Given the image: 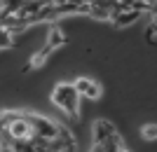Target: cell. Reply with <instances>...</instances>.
Returning a JSON list of instances; mask_svg holds the SVG:
<instances>
[{"instance_id":"9","label":"cell","mask_w":157,"mask_h":152,"mask_svg":"<svg viewBox=\"0 0 157 152\" xmlns=\"http://www.w3.org/2000/svg\"><path fill=\"white\" fill-rule=\"evenodd\" d=\"M14 47V35L7 28H0V49H10Z\"/></svg>"},{"instance_id":"14","label":"cell","mask_w":157,"mask_h":152,"mask_svg":"<svg viewBox=\"0 0 157 152\" xmlns=\"http://www.w3.org/2000/svg\"><path fill=\"white\" fill-rule=\"evenodd\" d=\"M28 152H33V150H28Z\"/></svg>"},{"instance_id":"7","label":"cell","mask_w":157,"mask_h":152,"mask_svg":"<svg viewBox=\"0 0 157 152\" xmlns=\"http://www.w3.org/2000/svg\"><path fill=\"white\" fill-rule=\"evenodd\" d=\"M66 42H68V38L63 35V31H59L56 26L49 28V33H47V42H45V45H49L52 49H59V47H63Z\"/></svg>"},{"instance_id":"4","label":"cell","mask_w":157,"mask_h":152,"mask_svg":"<svg viewBox=\"0 0 157 152\" xmlns=\"http://www.w3.org/2000/svg\"><path fill=\"white\" fill-rule=\"evenodd\" d=\"M141 14H143L141 9H120L117 14H113V17H110V21L117 28H127V26H131V24H136Z\"/></svg>"},{"instance_id":"2","label":"cell","mask_w":157,"mask_h":152,"mask_svg":"<svg viewBox=\"0 0 157 152\" xmlns=\"http://www.w3.org/2000/svg\"><path fill=\"white\" fill-rule=\"evenodd\" d=\"M31 124L33 133H38L40 138H56V131H59V122L45 117V115H38V113H24Z\"/></svg>"},{"instance_id":"1","label":"cell","mask_w":157,"mask_h":152,"mask_svg":"<svg viewBox=\"0 0 157 152\" xmlns=\"http://www.w3.org/2000/svg\"><path fill=\"white\" fill-rule=\"evenodd\" d=\"M52 103L56 108H61L66 115L71 117H78V110H80V94L75 91L73 82H59L52 91Z\"/></svg>"},{"instance_id":"6","label":"cell","mask_w":157,"mask_h":152,"mask_svg":"<svg viewBox=\"0 0 157 152\" xmlns=\"http://www.w3.org/2000/svg\"><path fill=\"white\" fill-rule=\"evenodd\" d=\"M52 52H54V49H52V47H49V45H45V47H42V49H38V52H35V54H33V56H31V61H28L26 70H33V68H40V66H42V63H45V61H47V56H49V54H52Z\"/></svg>"},{"instance_id":"13","label":"cell","mask_w":157,"mask_h":152,"mask_svg":"<svg viewBox=\"0 0 157 152\" xmlns=\"http://www.w3.org/2000/svg\"><path fill=\"white\" fill-rule=\"evenodd\" d=\"M0 152H2V145H0Z\"/></svg>"},{"instance_id":"11","label":"cell","mask_w":157,"mask_h":152,"mask_svg":"<svg viewBox=\"0 0 157 152\" xmlns=\"http://www.w3.org/2000/svg\"><path fill=\"white\" fill-rule=\"evenodd\" d=\"M155 33H157V26H155V21H152L150 26L145 28V40H148L150 45H155Z\"/></svg>"},{"instance_id":"3","label":"cell","mask_w":157,"mask_h":152,"mask_svg":"<svg viewBox=\"0 0 157 152\" xmlns=\"http://www.w3.org/2000/svg\"><path fill=\"white\" fill-rule=\"evenodd\" d=\"M73 87H75V91H78L80 96H85V98H89V101H96L98 96H101V84L92 77H78L73 82Z\"/></svg>"},{"instance_id":"10","label":"cell","mask_w":157,"mask_h":152,"mask_svg":"<svg viewBox=\"0 0 157 152\" xmlns=\"http://www.w3.org/2000/svg\"><path fill=\"white\" fill-rule=\"evenodd\" d=\"M141 133H143L145 140H155L157 138V126H155V122H152V124H145L143 129H141Z\"/></svg>"},{"instance_id":"12","label":"cell","mask_w":157,"mask_h":152,"mask_svg":"<svg viewBox=\"0 0 157 152\" xmlns=\"http://www.w3.org/2000/svg\"><path fill=\"white\" fill-rule=\"evenodd\" d=\"M120 152H129V150H124V147H120Z\"/></svg>"},{"instance_id":"8","label":"cell","mask_w":157,"mask_h":152,"mask_svg":"<svg viewBox=\"0 0 157 152\" xmlns=\"http://www.w3.org/2000/svg\"><path fill=\"white\" fill-rule=\"evenodd\" d=\"M28 0H0V12H10V14H17L21 7L26 5Z\"/></svg>"},{"instance_id":"5","label":"cell","mask_w":157,"mask_h":152,"mask_svg":"<svg viewBox=\"0 0 157 152\" xmlns=\"http://www.w3.org/2000/svg\"><path fill=\"white\" fill-rule=\"evenodd\" d=\"M113 133H115V124H113V122H108V119H96V122H94V145H96V143H103Z\"/></svg>"}]
</instances>
